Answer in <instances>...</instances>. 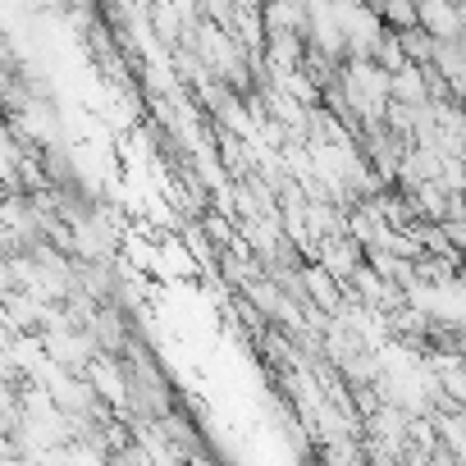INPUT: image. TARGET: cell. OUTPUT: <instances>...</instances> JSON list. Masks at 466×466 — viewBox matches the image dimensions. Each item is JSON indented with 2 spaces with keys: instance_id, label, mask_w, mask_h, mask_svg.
<instances>
[]
</instances>
